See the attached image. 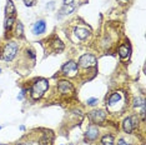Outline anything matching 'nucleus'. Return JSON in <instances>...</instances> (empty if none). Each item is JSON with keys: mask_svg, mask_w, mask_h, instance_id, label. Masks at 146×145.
<instances>
[{"mask_svg": "<svg viewBox=\"0 0 146 145\" xmlns=\"http://www.w3.org/2000/svg\"><path fill=\"white\" fill-rule=\"evenodd\" d=\"M85 136H86V139L90 140V141L96 140L99 136V129L95 126V125H90V126L88 128V130H86Z\"/></svg>", "mask_w": 146, "mask_h": 145, "instance_id": "9d476101", "label": "nucleus"}, {"mask_svg": "<svg viewBox=\"0 0 146 145\" xmlns=\"http://www.w3.org/2000/svg\"><path fill=\"white\" fill-rule=\"evenodd\" d=\"M74 34H75V36L79 39V40H85V39L90 35V31H89L88 29L80 28V26H79V28L74 29Z\"/></svg>", "mask_w": 146, "mask_h": 145, "instance_id": "f8f14e48", "label": "nucleus"}, {"mask_svg": "<svg viewBox=\"0 0 146 145\" xmlns=\"http://www.w3.org/2000/svg\"><path fill=\"white\" fill-rule=\"evenodd\" d=\"M76 71H78V64L72 60L65 63L61 68V72L64 75H70V76H72V75L76 74Z\"/></svg>", "mask_w": 146, "mask_h": 145, "instance_id": "423d86ee", "label": "nucleus"}, {"mask_svg": "<svg viewBox=\"0 0 146 145\" xmlns=\"http://www.w3.org/2000/svg\"><path fill=\"white\" fill-rule=\"evenodd\" d=\"M48 88H49V83L46 79H38L31 86V90H30L31 98L34 99V100L40 99L42 95L45 94V91L48 90Z\"/></svg>", "mask_w": 146, "mask_h": 145, "instance_id": "f257e3e1", "label": "nucleus"}, {"mask_svg": "<svg viewBox=\"0 0 146 145\" xmlns=\"http://www.w3.org/2000/svg\"><path fill=\"white\" fill-rule=\"evenodd\" d=\"M51 47L55 51H61L64 49V44L61 43L60 39H54V41L51 43Z\"/></svg>", "mask_w": 146, "mask_h": 145, "instance_id": "dca6fc26", "label": "nucleus"}, {"mask_svg": "<svg viewBox=\"0 0 146 145\" xmlns=\"http://www.w3.org/2000/svg\"><path fill=\"white\" fill-rule=\"evenodd\" d=\"M16 15V9L13 3V0H8L5 6V18H15Z\"/></svg>", "mask_w": 146, "mask_h": 145, "instance_id": "9b49d317", "label": "nucleus"}, {"mask_svg": "<svg viewBox=\"0 0 146 145\" xmlns=\"http://www.w3.org/2000/svg\"><path fill=\"white\" fill-rule=\"evenodd\" d=\"M23 33H24V26L20 21L16 23V29H15V35L18 36V38H21L23 36Z\"/></svg>", "mask_w": 146, "mask_h": 145, "instance_id": "6ab92c4d", "label": "nucleus"}, {"mask_svg": "<svg viewBox=\"0 0 146 145\" xmlns=\"http://www.w3.org/2000/svg\"><path fill=\"white\" fill-rule=\"evenodd\" d=\"M89 118L91 119L92 123L101 124V123H104L106 119V113L104 110H92V111H90V114H89Z\"/></svg>", "mask_w": 146, "mask_h": 145, "instance_id": "0eeeda50", "label": "nucleus"}, {"mask_svg": "<svg viewBox=\"0 0 146 145\" xmlns=\"http://www.w3.org/2000/svg\"><path fill=\"white\" fill-rule=\"evenodd\" d=\"M119 55H120L121 59H126L130 55V47L127 44H124L119 48Z\"/></svg>", "mask_w": 146, "mask_h": 145, "instance_id": "4468645a", "label": "nucleus"}, {"mask_svg": "<svg viewBox=\"0 0 146 145\" xmlns=\"http://www.w3.org/2000/svg\"><path fill=\"white\" fill-rule=\"evenodd\" d=\"M117 145H130V144H129V143H126V141H125L124 139H120V140L117 141Z\"/></svg>", "mask_w": 146, "mask_h": 145, "instance_id": "b1692460", "label": "nucleus"}, {"mask_svg": "<svg viewBox=\"0 0 146 145\" xmlns=\"http://www.w3.org/2000/svg\"><path fill=\"white\" fill-rule=\"evenodd\" d=\"M25 93H26V90H25V89H23V90L20 91V94L18 95V100H23V98H24Z\"/></svg>", "mask_w": 146, "mask_h": 145, "instance_id": "5701e85b", "label": "nucleus"}, {"mask_svg": "<svg viewBox=\"0 0 146 145\" xmlns=\"http://www.w3.org/2000/svg\"><path fill=\"white\" fill-rule=\"evenodd\" d=\"M101 144L102 145H115L114 144V138H112V135H105V136H102Z\"/></svg>", "mask_w": 146, "mask_h": 145, "instance_id": "f3484780", "label": "nucleus"}, {"mask_svg": "<svg viewBox=\"0 0 146 145\" xmlns=\"http://www.w3.org/2000/svg\"><path fill=\"white\" fill-rule=\"evenodd\" d=\"M45 30H46V24L44 20H38L31 28L33 34H35V35H40L42 33H45Z\"/></svg>", "mask_w": 146, "mask_h": 145, "instance_id": "1a4fd4ad", "label": "nucleus"}, {"mask_svg": "<svg viewBox=\"0 0 146 145\" xmlns=\"http://www.w3.org/2000/svg\"><path fill=\"white\" fill-rule=\"evenodd\" d=\"M0 145H6V144H0Z\"/></svg>", "mask_w": 146, "mask_h": 145, "instance_id": "bb28decb", "label": "nucleus"}, {"mask_svg": "<svg viewBox=\"0 0 146 145\" xmlns=\"http://www.w3.org/2000/svg\"><path fill=\"white\" fill-rule=\"evenodd\" d=\"M139 126V118L137 115H132V116L126 118L122 123V128H124V131L127 134L132 133V130L136 129Z\"/></svg>", "mask_w": 146, "mask_h": 145, "instance_id": "7ed1b4c3", "label": "nucleus"}, {"mask_svg": "<svg viewBox=\"0 0 146 145\" xmlns=\"http://www.w3.org/2000/svg\"><path fill=\"white\" fill-rule=\"evenodd\" d=\"M76 5H78L76 0H64V1H62V6L60 9V15H59V18H61L62 15L71 14L76 9Z\"/></svg>", "mask_w": 146, "mask_h": 145, "instance_id": "20e7f679", "label": "nucleus"}, {"mask_svg": "<svg viewBox=\"0 0 146 145\" xmlns=\"http://www.w3.org/2000/svg\"><path fill=\"white\" fill-rule=\"evenodd\" d=\"M0 72H1V69H0Z\"/></svg>", "mask_w": 146, "mask_h": 145, "instance_id": "cd10ccee", "label": "nucleus"}, {"mask_svg": "<svg viewBox=\"0 0 146 145\" xmlns=\"http://www.w3.org/2000/svg\"><path fill=\"white\" fill-rule=\"evenodd\" d=\"M24 4L26 6H33L35 4V1H34V0H24Z\"/></svg>", "mask_w": 146, "mask_h": 145, "instance_id": "4be33fe9", "label": "nucleus"}, {"mask_svg": "<svg viewBox=\"0 0 146 145\" xmlns=\"http://www.w3.org/2000/svg\"><path fill=\"white\" fill-rule=\"evenodd\" d=\"M119 3H120V4H126V3L129 1V0H117Z\"/></svg>", "mask_w": 146, "mask_h": 145, "instance_id": "a878e982", "label": "nucleus"}, {"mask_svg": "<svg viewBox=\"0 0 146 145\" xmlns=\"http://www.w3.org/2000/svg\"><path fill=\"white\" fill-rule=\"evenodd\" d=\"M145 105V99L144 98H136L134 100V106L137 108V106H144Z\"/></svg>", "mask_w": 146, "mask_h": 145, "instance_id": "aec40b11", "label": "nucleus"}, {"mask_svg": "<svg viewBox=\"0 0 146 145\" xmlns=\"http://www.w3.org/2000/svg\"><path fill=\"white\" fill-rule=\"evenodd\" d=\"M0 129H1V126H0Z\"/></svg>", "mask_w": 146, "mask_h": 145, "instance_id": "c85d7f7f", "label": "nucleus"}, {"mask_svg": "<svg viewBox=\"0 0 146 145\" xmlns=\"http://www.w3.org/2000/svg\"><path fill=\"white\" fill-rule=\"evenodd\" d=\"M52 139H54V135H52L51 131H46L44 136L40 139L39 145H52Z\"/></svg>", "mask_w": 146, "mask_h": 145, "instance_id": "ddd939ff", "label": "nucleus"}, {"mask_svg": "<svg viewBox=\"0 0 146 145\" xmlns=\"http://www.w3.org/2000/svg\"><path fill=\"white\" fill-rule=\"evenodd\" d=\"M96 63H98V60H96V58L92 54H84L80 57V59H79V65H80L81 68H85V69L95 67Z\"/></svg>", "mask_w": 146, "mask_h": 145, "instance_id": "39448f33", "label": "nucleus"}, {"mask_svg": "<svg viewBox=\"0 0 146 145\" xmlns=\"http://www.w3.org/2000/svg\"><path fill=\"white\" fill-rule=\"evenodd\" d=\"M26 53H29V55H30L31 59H35V54H34V51H33V50H28Z\"/></svg>", "mask_w": 146, "mask_h": 145, "instance_id": "393cba45", "label": "nucleus"}, {"mask_svg": "<svg viewBox=\"0 0 146 145\" xmlns=\"http://www.w3.org/2000/svg\"><path fill=\"white\" fill-rule=\"evenodd\" d=\"M58 90L60 91L62 95H70L71 93H74V86L71 85V83L66 80H61L58 84Z\"/></svg>", "mask_w": 146, "mask_h": 145, "instance_id": "6e6552de", "label": "nucleus"}, {"mask_svg": "<svg viewBox=\"0 0 146 145\" xmlns=\"http://www.w3.org/2000/svg\"><path fill=\"white\" fill-rule=\"evenodd\" d=\"M15 23V18H5V23H4V29L6 31H9L11 29L13 24Z\"/></svg>", "mask_w": 146, "mask_h": 145, "instance_id": "a211bd4d", "label": "nucleus"}, {"mask_svg": "<svg viewBox=\"0 0 146 145\" xmlns=\"http://www.w3.org/2000/svg\"><path fill=\"white\" fill-rule=\"evenodd\" d=\"M86 104H88L89 106H95V105L98 104V99H96V98H90V99H88Z\"/></svg>", "mask_w": 146, "mask_h": 145, "instance_id": "412c9836", "label": "nucleus"}, {"mask_svg": "<svg viewBox=\"0 0 146 145\" xmlns=\"http://www.w3.org/2000/svg\"><path fill=\"white\" fill-rule=\"evenodd\" d=\"M18 43L15 41H9L8 44L4 47V49H3V59H4L5 61H13L16 55V53H18Z\"/></svg>", "mask_w": 146, "mask_h": 145, "instance_id": "f03ea898", "label": "nucleus"}, {"mask_svg": "<svg viewBox=\"0 0 146 145\" xmlns=\"http://www.w3.org/2000/svg\"><path fill=\"white\" fill-rule=\"evenodd\" d=\"M120 100H121V94H120V93H114V94H111V96H110V98H109L108 105L111 108L112 105L117 104Z\"/></svg>", "mask_w": 146, "mask_h": 145, "instance_id": "2eb2a0df", "label": "nucleus"}]
</instances>
